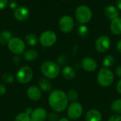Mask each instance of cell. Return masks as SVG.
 <instances>
[{
	"mask_svg": "<svg viewBox=\"0 0 121 121\" xmlns=\"http://www.w3.org/2000/svg\"><path fill=\"white\" fill-rule=\"evenodd\" d=\"M48 103L50 108L55 113H62L65 111L69 103L67 93L62 90L52 91L48 96Z\"/></svg>",
	"mask_w": 121,
	"mask_h": 121,
	"instance_id": "obj_1",
	"label": "cell"
},
{
	"mask_svg": "<svg viewBox=\"0 0 121 121\" xmlns=\"http://www.w3.org/2000/svg\"><path fill=\"white\" fill-rule=\"evenodd\" d=\"M40 71L45 78L48 79H55L61 73L60 66L55 61H44L40 66Z\"/></svg>",
	"mask_w": 121,
	"mask_h": 121,
	"instance_id": "obj_2",
	"label": "cell"
},
{
	"mask_svg": "<svg viewBox=\"0 0 121 121\" xmlns=\"http://www.w3.org/2000/svg\"><path fill=\"white\" fill-rule=\"evenodd\" d=\"M114 73L109 68H102L97 74L96 80L98 83L103 88L109 87L114 81Z\"/></svg>",
	"mask_w": 121,
	"mask_h": 121,
	"instance_id": "obj_3",
	"label": "cell"
},
{
	"mask_svg": "<svg viewBox=\"0 0 121 121\" xmlns=\"http://www.w3.org/2000/svg\"><path fill=\"white\" fill-rule=\"evenodd\" d=\"M33 78V71L28 66L21 67L16 73V81L21 84L30 83Z\"/></svg>",
	"mask_w": 121,
	"mask_h": 121,
	"instance_id": "obj_4",
	"label": "cell"
},
{
	"mask_svg": "<svg viewBox=\"0 0 121 121\" xmlns=\"http://www.w3.org/2000/svg\"><path fill=\"white\" fill-rule=\"evenodd\" d=\"M9 50L16 56L23 54L26 51L25 42L18 37H12L7 44Z\"/></svg>",
	"mask_w": 121,
	"mask_h": 121,
	"instance_id": "obj_5",
	"label": "cell"
},
{
	"mask_svg": "<svg viewBox=\"0 0 121 121\" xmlns=\"http://www.w3.org/2000/svg\"><path fill=\"white\" fill-rule=\"evenodd\" d=\"M75 18L79 24H85L91 21L92 18V11L91 9L86 6H79L75 11Z\"/></svg>",
	"mask_w": 121,
	"mask_h": 121,
	"instance_id": "obj_6",
	"label": "cell"
},
{
	"mask_svg": "<svg viewBox=\"0 0 121 121\" xmlns=\"http://www.w3.org/2000/svg\"><path fill=\"white\" fill-rule=\"evenodd\" d=\"M67 116L69 120L76 121L81 118V116L83 114L84 108L81 103L78 102H73L71 103L70 105L67 107Z\"/></svg>",
	"mask_w": 121,
	"mask_h": 121,
	"instance_id": "obj_7",
	"label": "cell"
},
{
	"mask_svg": "<svg viewBox=\"0 0 121 121\" xmlns=\"http://www.w3.org/2000/svg\"><path fill=\"white\" fill-rule=\"evenodd\" d=\"M56 41H57L56 34L50 30L45 31L40 34L39 37V41L40 44L45 48L52 46L55 44Z\"/></svg>",
	"mask_w": 121,
	"mask_h": 121,
	"instance_id": "obj_8",
	"label": "cell"
},
{
	"mask_svg": "<svg viewBox=\"0 0 121 121\" xmlns=\"http://www.w3.org/2000/svg\"><path fill=\"white\" fill-rule=\"evenodd\" d=\"M94 46L95 49L98 53H103L109 50L111 46V41L108 36L102 35L96 39Z\"/></svg>",
	"mask_w": 121,
	"mask_h": 121,
	"instance_id": "obj_9",
	"label": "cell"
},
{
	"mask_svg": "<svg viewBox=\"0 0 121 121\" xmlns=\"http://www.w3.org/2000/svg\"><path fill=\"white\" fill-rule=\"evenodd\" d=\"M74 26V21L72 16L68 15H65L62 16L59 21V28L65 34L71 32Z\"/></svg>",
	"mask_w": 121,
	"mask_h": 121,
	"instance_id": "obj_10",
	"label": "cell"
},
{
	"mask_svg": "<svg viewBox=\"0 0 121 121\" xmlns=\"http://www.w3.org/2000/svg\"><path fill=\"white\" fill-rule=\"evenodd\" d=\"M82 69L86 72H94L97 68V62L91 57H84L81 62Z\"/></svg>",
	"mask_w": 121,
	"mask_h": 121,
	"instance_id": "obj_11",
	"label": "cell"
},
{
	"mask_svg": "<svg viewBox=\"0 0 121 121\" xmlns=\"http://www.w3.org/2000/svg\"><path fill=\"white\" fill-rule=\"evenodd\" d=\"M26 94L30 100L33 101H38L42 97V91L38 86L33 85L28 88Z\"/></svg>",
	"mask_w": 121,
	"mask_h": 121,
	"instance_id": "obj_12",
	"label": "cell"
},
{
	"mask_svg": "<svg viewBox=\"0 0 121 121\" xmlns=\"http://www.w3.org/2000/svg\"><path fill=\"white\" fill-rule=\"evenodd\" d=\"M48 113L45 108L39 107L33 111L30 118L33 121H45L48 119Z\"/></svg>",
	"mask_w": 121,
	"mask_h": 121,
	"instance_id": "obj_13",
	"label": "cell"
},
{
	"mask_svg": "<svg viewBox=\"0 0 121 121\" xmlns=\"http://www.w3.org/2000/svg\"><path fill=\"white\" fill-rule=\"evenodd\" d=\"M14 16L18 21H24L29 16V11L24 6L18 7L14 11Z\"/></svg>",
	"mask_w": 121,
	"mask_h": 121,
	"instance_id": "obj_14",
	"label": "cell"
},
{
	"mask_svg": "<svg viewBox=\"0 0 121 121\" xmlns=\"http://www.w3.org/2000/svg\"><path fill=\"white\" fill-rule=\"evenodd\" d=\"M85 121H102V115L101 112L96 109L92 108L87 111L85 115Z\"/></svg>",
	"mask_w": 121,
	"mask_h": 121,
	"instance_id": "obj_15",
	"label": "cell"
},
{
	"mask_svg": "<svg viewBox=\"0 0 121 121\" xmlns=\"http://www.w3.org/2000/svg\"><path fill=\"white\" fill-rule=\"evenodd\" d=\"M61 74L63 78L67 80H73L76 77V71L75 68L71 66L66 65L62 69H61Z\"/></svg>",
	"mask_w": 121,
	"mask_h": 121,
	"instance_id": "obj_16",
	"label": "cell"
},
{
	"mask_svg": "<svg viewBox=\"0 0 121 121\" xmlns=\"http://www.w3.org/2000/svg\"><path fill=\"white\" fill-rule=\"evenodd\" d=\"M38 87L40 89L45 93H50L52 89V84L50 79L46 78H41L38 81Z\"/></svg>",
	"mask_w": 121,
	"mask_h": 121,
	"instance_id": "obj_17",
	"label": "cell"
},
{
	"mask_svg": "<svg viewBox=\"0 0 121 121\" xmlns=\"http://www.w3.org/2000/svg\"><path fill=\"white\" fill-rule=\"evenodd\" d=\"M104 14H105L106 16L111 21H113V20L118 18V14H119L117 8L112 5L108 6L105 8Z\"/></svg>",
	"mask_w": 121,
	"mask_h": 121,
	"instance_id": "obj_18",
	"label": "cell"
},
{
	"mask_svg": "<svg viewBox=\"0 0 121 121\" xmlns=\"http://www.w3.org/2000/svg\"><path fill=\"white\" fill-rule=\"evenodd\" d=\"M110 29L113 34L116 36L121 35V18H117L111 21Z\"/></svg>",
	"mask_w": 121,
	"mask_h": 121,
	"instance_id": "obj_19",
	"label": "cell"
},
{
	"mask_svg": "<svg viewBox=\"0 0 121 121\" xmlns=\"http://www.w3.org/2000/svg\"><path fill=\"white\" fill-rule=\"evenodd\" d=\"M38 57V53L35 49H28L23 53V58L27 61H33Z\"/></svg>",
	"mask_w": 121,
	"mask_h": 121,
	"instance_id": "obj_20",
	"label": "cell"
},
{
	"mask_svg": "<svg viewBox=\"0 0 121 121\" xmlns=\"http://www.w3.org/2000/svg\"><path fill=\"white\" fill-rule=\"evenodd\" d=\"M115 63H116V58L111 54L106 56L102 60V65L104 68H109L110 67L113 66Z\"/></svg>",
	"mask_w": 121,
	"mask_h": 121,
	"instance_id": "obj_21",
	"label": "cell"
},
{
	"mask_svg": "<svg viewBox=\"0 0 121 121\" xmlns=\"http://www.w3.org/2000/svg\"><path fill=\"white\" fill-rule=\"evenodd\" d=\"M111 110L115 114L121 115V98L116 99L111 103Z\"/></svg>",
	"mask_w": 121,
	"mask_h": 121,
	"instance_id": "obj_22",
	"label": "cell"
},
{
	"mask_svg": "<svg viewBox=\"0 0 121 121\" xmlns=\"http://www.w3.org/2000/svg\"><path fill=\"white\" fill-rule=\"evenodd\" d=\"M12 38V34L11 31L8 30L3 31L0 34V40H1V44H8L9 41Z\"/></svg>",
	"mask_w": 121,
	"mask_h": 121,
	"instance_id": "obj_23",
	"label": "cell"
},
{
	"mask_svg": "<svg viewBox=\"0 0 121 121\" xmlns=\"http://www.w3.org/2000/svg\"><path fill=\"white\" fill-rule=\"evenodd\" d=\"M38 42V39L33 34H28L26 36V43L30 46H35Z\"/></svg>",
	"mask_w": 121,
	"mask_h": 121,
	"instance_id": "obj_24",
	"label": "cell"
},
{
	"mask_svg": "<svg viewBox=\"0 0 121 121\" xmlns=\"http://www.w3.org/2000/svg\"><path fill=\"white\" fill-rule=\"evenodd\" d=\"M67 96L69 101H71L72 103L77 102V100L78 99V97H79L78 92L77 91V90H75L74 88L69 89L67 93Z\"/></svg>",
	"mask_w": 121,
	"mask_h": 121,
	"instance_id": "obj_25",
	"label": "cell"
},
{
	"mask_svg": "<svg viewBox=\"0 0 121 121\" xmlns=\"http://www.w3.org/2000/svg\"><path fill=\"white\" fill-rule=\"evenodd\" d=\"M77 33L80 37L84 38V37L87 36L89 34V29L86 25L81 24L77 29Z\"/></svg>",
	"mask_w": 121,
	"mask_h": 121,
	"instance_id": "obj_26",
	"label": "cell"
},
{
	"mask_svg": "<svg viewBox=\"0 0 121 121\" xmlns=\"http://www.w3.org/2000/svg\"><path fill=\"white\" fill-rule=\"evenodd\" d=\"M30 116L25 112H22L16 115L14 118V121H30Z\"/></svg>",
	"mask_w": 121,
	"mask_h": 121,
	"instance_id": "obj_27",
	"label": "cell"
},
{
	"mask_svg": "<svg viewBox=\"0 0 121 121\" xmlns=\"http://www.w3.org/2000/svg\"><path fill=\"white\" fill-rule=\"evenodd\" d=\"M1 79L4 82H5L6 83H11L14 81V76H13L12 73H5L2 75V77H1Z\"/></svg>",
	"mask_w": 121,
	"mask_h": 121,
	"instance_id": "obj_28",
	"label": "cell"
},
{
	"mask_svg": "<svg viewBox=\"0 0 121 121\" xmlns=\"http://www.w3.org/2000/svg\"><path fill=\"white\" fill-rule=\"evenodd\" d=\"M67 62H68V57H67V56H66L65 54H61L57 58L56 63L60 66H66Z\"/></svg>",
	"mask_w": 121,
	"mask_h": 121,
	"instance_id": "obj_29",
	"label": "cell"
},
{
	"mask_svg": "<svg viewBox=\"0 0 121 121\" xmlns=\"http://www.w3.org/2000/svg\"><path fill=\"white\" fill-rule=\"evenodd\" d=\"M48 119L49 121H58L60 118H59V116H58L57 113L52 112V113H48Z\"/></svg>",
	"mask_w": 121,
	"mask_h": 121,
	"instance_id": "obj_30",
	"label": "cell"
},
{
	"mask_svg": "<svg viewBox=\"0 0 121 121\" xmlns=\"http://www.w3.org/2000/svg\"><path fill=\"white\" fill-rule=\"evenodd\" d=\"M108 121H121V115H118V114H114L111 116Z\"/></svg>",
	"mask_w": 121,
	"mask_h": 121,
	"instance_id": "obj_31",
	"label": "cell"
},
{
	"mask_svg": "<svg viewBox=\"0 0 121 121\" xmlns=\"http://www.w3.org/2000/svg\"><path fill=\"white\" fill-rule=\"evenodd\" d=\"M114 75H116V76H118V77L121 78V66H118L116 67Z\"/></svg>",
	"mask_w": 121,
	"mask_h": 121,
	"instance_id": "obj_32",
	"label": "cell"
},
{
	"mask_svg": "<svg viewBox=\"0 0 121 121\" xmlns=\"http://www.w3.org/2000/svg\"><path fill=\"white\" fill-rule=\"evenodd\" d=\"M7 4H8V0H0V10L5 9Z\"/></svg>",
	"mask_w": 121,
	"mask_h": 121,
	"instance_id": "obj_33",
	"label": "cell"
},
{
	"mask_svg": "<svg viewBox=\"0 0 121 121\" xmlns=\"http://www.w3.org/2000/svg\"><path fill=\"white\" fill-rule=\"evenodd\" d=\"M6 88L4 86V85L0 83V96H3L4 94H6Z\"/></svg>",
	"mask_w": 121,
	"mask_h": 121,
	"instance_id": "obj_34",
	"label": "cell"
},
{
	"mask_svg": "<svg viewBox=\"0 0 121 121\" xmlns=\"http://www.w3.org/2000/svg\"><path fill=\"white\" fill-rule=\"evenodd\" d=\"M116 90L118 93L121 95V78L118 81L117 85H116Z\"/></svg>",
	"mask_w": 121,
	"mask_h": 121,
	"instance_id": "obj_35",
	"label": "cell"
},
{
	"mask_svg": "<svg viewBox=\"0 0 121 121\" xmlns=\"http://www.w3.org/2000/svg\"><path fill=\"white\" fill-rule=\"evenodd\" d=\"M20 61H21V58H20L19 56H16V55H15V56L13 57V63H18L20 62Z\"/></svg>",
	"mask_w": 121,
	"mask_h": 121,
	"instance_id": "obj_36",
	"label": "cell"
},
{
	"mask_svg": "<svg viewBox=\"0 0 121 121\" xmlns=\"http://www.w3.org/2000/svg\"><path fill=\"white\" fill-rule=\"evenodd\" d=\"M9 6H10V7H11V9H16L17 4H16V2H15L14 1H11L10 2V4H9Z\"/></svg>",
	"mask_w": 121,
	"mask_h": 121,
	"instance_id": "obj_37",
	"label": "cell"
},
{
	"mask_svg": "<svg viewBox=\"0 0 121 121\" xmlns=\"http://www.w3.org/2000/svg\"><path fill=\"white\" fill-rule=\"evenodd\" d=\"M116 48L118 50V52H120L121 53V39L118 41V42L117 43V45H116Z\"/></svg>",
	"mask_w": 121,
	"mask_h": 121,
	"instance_id": "obj_38",
	"label": "cell"
},
{
	"mask_svg": "<svg viewBox=\"0 0 121 121\" xmlns=\"http://www.w3.org/2000/svg\"><path fill=\"white\" fill-rule=\"evenodd\" d=\"M33 109L31 108H27L26 109V111H24L25 113H26L27 114H28V115H31V113H32V112H33Z\"/></svg>",
	"mask_w": 121,
	"mask_h": 121,
	"instance_id": "obj_39",
	"label": "cell"
},
{
	"mask_svg": "<svg viewBox=\"0 0 121 121\" xmlns=\"http://www.w3.org/2000/svg\"><path fill=\"white\" fill-rule=\"evenodd\" d=\"M116 6L118 9L121 10V0H117L116 1Z\"/></svg>",
	"mask_w": 121,
	"mask_h": 121,
	"instance_id": "obj_40",
	"label": "cell"
},
{
	"mask_svg": "<svg viewBox=\"0 0 121 121\" xmlns=\"http://www.w3.org/2000/svg\"><path fill=\"white\" fill-rule=\"evenodd\" d=\"M58 121H70L69 118H60Z\"/></svg>",
	"mask_w": 121,
	"mask_h": 121,
	"instance_id": "obj_41",
	"label": "cell"
},
{
	"mask_svg": "<svg viewBox=\"0 0 121 121\" xmlns=\"http://www.w3.org/2000/svg\"><path fill=\"white\" fill-rule=\"evenodd\" d=\"M62 1H69V0H62Z\"/></svg>",
	"mask_w": 121,
	"mask_h": 121,
	"instance_id": "obj_42",
	"label": "cell"
},
{
	"mask_svg": "<svg viewBox=\"0 0 121 121\" xmlns=\"http://www.w3.org/2000/svg\"><path fill=\"white\" fill-rule=\"evenodd\" d=\"M0 44H1V40H0Z\"/></svg>",
	"mask_w": 121,
	"mask_h": 121,
	"instance_id": "obj_43",
	"label": "cell"
},
{
	"mask_svg": "<svg viewBox=\"0 0 121 121\" xmlns=\"http://www.w3.org/2000/svg\"></svg>",
	"mask_w": 121,
	"mask_h": 121,
	"instance_id": "obj_44",
	"label": "cell"
}]
</instances>
